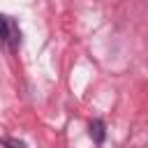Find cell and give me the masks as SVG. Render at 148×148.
I'll use <instances>...</instances> for the list:
<instances>
[{
	"label": "cell",
	"instance_id": "7a4b0ae2",
	"mask_svg": "<svg viewBox=\"0 0 148 148\" xmlns=\"http://www.w3.org/2000/svg\"><path fill=\"white\" fill-rule=\"evenodd\" d=\"M90 134L95 136L97 143H102V141H104V123H102V120H92V123H90Z\"/></svg>",
	"mask_w": 148,
	"mask_h": 148
},
{
	"label": "cell",
	"instance_id": "6da1fadb",
	"mask_svg": "<svg viewBox=\"0 0 148 148\" xmlns=\"http://www.w3.org/2000/svg\"><path fill=\"white\" fill-rule=\"evenodd\" d=\"M0 42H2L7 49H16L18 42H21V30H18V25L14 23V18L2 16V14H0Z\"/></svg>",
	"mask_w": 148,
	"mask_h": 148
}]
</instances>
